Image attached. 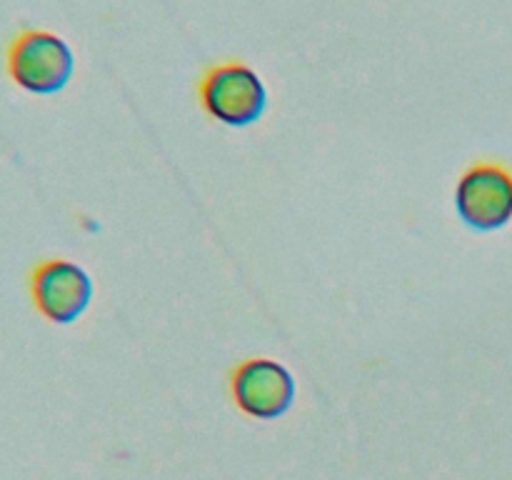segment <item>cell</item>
<instances>
[{
  "label": "cell",
  "instance_id": "6da1fadb",
  "mask_svg": "<svg viewBox=\"0 0 512 480\" xmlns=\"http://www.w3.org/2000/svg\"><path fill=\"white\" fill-rule=\"evenodd\" d=\"M200 108L218 123L245 128L263 118L268 88L258 70L245 60H218L205 65L198 78Z\"/></svg>",
  "mask_w": 512,
  "mask_h": 480
},
{
  "label": "cell",
  "instance_id": "7a4b0ae2",
  "mask_svg": "<svg viewBox=\"0 0 512 480\" xmlns=\"http://www.w3.org/2000/svg\"><path fill=\"white\" fill-rule=\"evenodd\" d=\"M5 70L18 88L33 95H53L73 78L75 55L60 35L23 28L5 48Z\"/></svg>",
  "mask_w": 512,
  "mask_h": 480
},
{
  "label": "cell",
  "instance_id": "3957f363",
  "mask_svg": "<svg viewBox=\"0 0 512 480\" xmlns=\"http://www.w3.org/2000/svg\"><path fill=\"white\" fill-rule=\"evenodd\" d=\"M28 290L35 310L55 325L75 323L93 300L90 275L78 263L65 258H48L33 265Z\"/></svg>",
  "mask_w": 512,
  "mask_h": 480
},
{
  "label": "cell",
  "instance_id": "277c9868",
  "mask_svg": "<svg viewBox=\"0 0 512 480\" xmlns=\"http://www.w3.org/2000/svg\"><path fill=\"white\" fill-rule=\"evenodd\" d=\"M455 210L478 233L500 230L512 220V173L498 163H475L455 185Z\"/></svg>",
  "mask_w": 512,
  "mask_h": 480
},
{
  "label": "cell",
  "instance_id": "5b68a950",
  "mask_svg": "<svg viewBox=\"0 0 512 480\" xmlns=\"http://www.w3.org/2000/svg\"><path fill=\"white\" fill-rule=\"evenodd\" d=\"M230 395L240 413L255 420H278L295 403V378L273 358H248L230 373Z\"/></svg>",
  "mask_w": 512,
  "mask_h": 480
}]
</instances>
